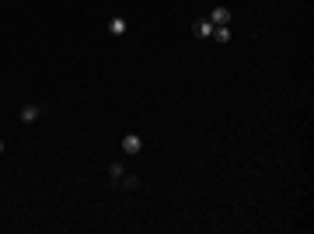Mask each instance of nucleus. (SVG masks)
<instances>
[{
	"instance_id": "20e7f679",
	"label": "nucleus",
	"mask_w": 314,
	"mask_h": 234,
	"mask_svg": "<svg viewBox=\"0 0 314 234\" xmlns=\"http://www.w3.org/2000/svg\"><path fill=\"white\" fill-rule=\"evenodd\" d=\"M192 32L199 35V38H210V35H213V25H210V18H199V21L192 25Z\"/></svg>"
},
{
	"instance_id": "f03ea898",
	"label": "nucleus",
	"mask_w": 314,
	"mask_h": 234,
	"mask_svg": "<svg viewBox=\"0 0 314 234\" xmlns=\"http://www.w3.org/2000/svg\"><path fill=\"white\" fill-rule=\"evenodd\" d=\"M123 150H126V154H140V150H143V140H140L136 133H126V136H123Z\"/></svg>"
},
{
	"instance_id": "0eeeda50",
	"label": "nucleus",
	"mask_w": 314,
	"mask_h": 234,
	"mask_svg": "<svg viewBox=\"0 0 314 234\" xmlns=\"http://www.w3.org/2000/svg\"><path fill=\"white\" fill-rule=\"evenodd\" d=\"M119 185H123L126 192H136V189H140V178H136V175H123V178H119Z\"/></svg>"
},
{
	"instance_id": "39448f33",
	"label": "nucleus",
	"mask_w": 314,
	"mask_h": 234,
	"mask_svg": "<svg viewBox=\"0 0 314 234\" xmlns=\"http://www.w3.org/2000/svg\"><path fill=\"white\" fill-rule=\"evenodd\" d=\"M108 32H112V35H126V32H129L126 18H112V21H108Z\"/></svg>"
},
{
	"instance_id": "1a4fd4ad",
	"label": "nucleus",
	"mask_w": 314,
	"mask_h": 234,
	"mask_svg": "<svg viewBox=\"0 0 314 234\" xmlns=\"http://www.w3.org/2000/svg\"><path fill=\"white\" fill-rule=\"evenodd\" d=\"M0 154H4V140H0Z\"/></svg>"
},
{
	"instance_id": "7ed1b4c3",
	"label": "nucleus",
	"mask_w": 314,
	"mask_h": 234,
	"mask_svg": "<svg viewBox=\"0 0 314 234\" xmlns=\"http://www.w3.org/2000/svg\"><path fill=\"white\" fill-rule=\"evenodd\" d=\"M38 115H42V108H38V105H25V108L18 112V119L28 126V123H35V119H38Z\"/></svg>"
},
{
	"instance_id": "423d86ee",
	"label": "nucleus",
	"mask_w": 314,
	"mask_h": 234,
	"mask_svg": "<svg viewBox=\"0 0 314 234\" xmlns=\"http://www.w3.org/2000/svg\"><path fill=\"white\" fill-rule=\"evenodd\" d=\"M210 38H213V42H220V46H227V42H230V28H227V25H223V28H213Z\"/></svg>"
},
{
	"instance_id": "f257e3e1",
	"label": "nucleus",
	"mask_w": 314,
	"mask_h": 234,
	"mask_svg": "<svg viewBox=\"0 0 314 234\" xmlns=\"http://www.w3.org/2000/svg\"><path fill=\"white\" fill-rule=\"evenodd\" d=\"M210 25H213V28H223V25H230V11H227L223 4H220V7H213V11H210Z\"/></svg>"
},
{
	"instance_id": "6e6552de",
	"label": "nucleus",
	"mask_w": 314,
	"mask_h": 234,
	"mask_svg": "<svg viewBox=\"0 0 314 234\" xmlns=\"http://www.w3.org/2000/svg\"><path fill=\"white\" fill-rule=\"evenodd\" d=\"M123 175H126V165H112V168H108V178H112V182H119Z\"/></svg>"
}]
</instances>
